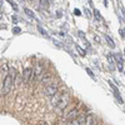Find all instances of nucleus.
I'll return each instance as SVG.
<instances>
[{
	"instance_id": "1",
	"label": "nucleus",
	"mask_w": 125,
	"mask_h": 125,
	"mask_svg": "<svg viewBox=\"0 0 125 125\" xmlns=\"http://www.w3.org/2000/svg\"><path fill=\"white\" fill-rule=\"evenodd\" d=\"M14 88V80L11 79L9 74L5 76L4 81H3V88H1V94L3 95H8V94L11 91V89Z\"/></svg>"
},
{
	"instance_id": "2",
	"label": "nucleus",
	"mask_w": 125,
	"mask_h": 125,
	"mask_svg": "<svg viewBox=\"0 0 125 125\" xmlns=\"http://www.w3.org/2000/svg\"><path fill=\"white\" fill-rule=\"evenodd\" d=\"M23 81L25 83V84H28V83L30 80H34L35 79V74H34V69L31 68H25L24 71H23Z\"/></svg>"
},
{
	"instance_id": "3",
	"label": "nucleus",
	"mask_w": 125,
	"mask_h": 125,
	"mask_svg": "<svg viewBox=\"0 0 125 125\" xmlns=\"http://www.w3.org/2000/svg\"><path fill=\"white\" fill-rule=\"evenodd\" d=\"M70 101V98H69V93H62L61 94V96L59 99V103H58V108L59 109H65L68 106V104Z\"/></svg>"
},
{
	"instance_id": "4",
	"label": "nucleus",
	"mask_w": 125,
	"mask_h": 125,
	"mask_svg": "<svg viewBox=\"0 0 125 125\" xmlns=\"http://www.w3.org/2000/svg\"><path fill=\"white\" fill-rule=\"evenodd\" d=\"M58 84H53V83H51V84H49V85H46V88H45V94L48 96H54L55 94L58 93Z\"/></svg>"
},
{
	"instance_id": "5",
	"label": "nucleus",
	"mask_w": 125,
	"mask_h": 125,
	"mask_svg": "<svg viewBox=\"0 0 125 125\" xmlns=\"http://www.w3.org/2000/svg\"><path fill=\"white\" fill-rule=\"evenodd\" d=\"M85 120H86V118L84 115H79L78 118L73 119V120H68V125H84Z\"/></svg>"
},
{
	"instance_id": "6",
	"label": "nucleus",
	"mask_w": 125,
	"mask_h": 125,
	"mask_svg": "<svg viewBox=\"0 0 125 125\" xmlns=\"http://www.w3.org/2000/svg\"><path fill=\"white\" fill-rule=\"evenodd\" d=\"M43 73H44V65H43V62L41 61H38V64L34 69V74H35V78H41L43 76Z\"/></svg>"
},
{
	"instance_id": "7",
	"label": "nucleus",
	"mask_w": 125,
	"mask_h": 125,
	"mask_svg": "<svg viewBox=\"0 0 125 125\" xmlns=\"http://www.w3.org/2000/svg\"><path fill=\"white\" fill-rule=\"evenodd\" d=\"M109 84H110V86H111V90H113V93H114V95H115V98L118 99V101H119V103H123V99H121V96H120V93H119V90L116 89V86L114 85L111 81H109Z\"/></svg>"
},
{
	"instance_id": "8",
	"label": "nucleus",
	"mask_w": 125,
	"mask_h": 125,
	"mask_svg": "<svg viewBox=\"0 0 125 125\" xmlns=\"http://www.w3.org/2000/svg\"><path fill=\"white\" fill-rule=\"evenodd\" d=\"M80 115V113L78 109H74V110H71L69 114H68V120H73V119H75Z\"/></svg>"
},
{
	"instance_id": "9",
	"label": "nucleus",
	"mask_w": 125,
	"mask_h": 125,
	"mask_svg": "<svg viewBox=\"0 0 125 125\" xmlns=\"http://www.w3.org/2000/svg\"><path fill=\"white\" fill-rule=\"evenodd\" d=\"M104 38H105V40L109 43V45L111 46V48H114L115 46V43H114V40H111V38L109 36V35H104Z\"/></svg>"
},
{
	"instance_id": "10",
	"label": "nucleus",
	"mask_w": 125,
	"mask_h": 125,
	"mask_svg": "<svg viewBox=\"0 0 125 125\" xmlns=\"http://www.w3.org/2000/svg\"><path fill=\"white\" fill-rule=\"evenodd\" d=\"M24 11H25V14H26L28 16H30V18H35V14H34L33 11H31V10H29L28 8H25V9H24Z\"/></svg>"
},
{
	"instance_id": "11",
	"label": "nucleus",
	"mask_w": 125,
	"mask_h": 125,
	"mask_svg": "<svg viewBox=\"0 0 125 125\" xmlns=\"http://www.w3.org/2000/svg\"><path fill=\"white\" fill-rule=\"evenodd\" d=\"M49 3H50L49 0H40V5H41V6H44L45 9L49 8Z\"/></svg>"
},
{
	"instance_id": "12",
	"label": "nucleus",
	"mask_w": 125,
	"mask_h": 125,
	"mask_svg": "<svg viewBox=\"0 0 125 125\" xmlns=\"http://www.w3.org/2000/svg\"><path fill=\"white\" fill-rule=\"evenodd\" d=\"M38 29H39V31H40V33L41 34H44L46 38H49V34L46 33V31H45V29H43V28H41V26H38Z\"/></svg>"
},
{
	"instance_id": "13",
	"label": "nucleus",
	"mask_w": 125,
	"mask_h": 125,
	"mask_svg": "<svg viewBox=\"0 0 125 125\" xmlns=\"http://www.w3.org/2000/svg\"><path fill=\"white\" fill-rule=\"evenodd\" d=\"M8 1L10 3V5H11V6H13V9L15 10V11H18V5H16V4H15L14 1H13V0H8Z\"/></svg>"
},
{
	"instance_id": "14",
	"label": "nucleus",
	"mask_w": 125,
	"mask_h": 125,
	"mask_svg": "<svg viewBox=\"0 0 125 125\" xmlns=\"http://www.w3.org/2000/svg\"><path fill=\"white\" fill-rule=\"evenodd\" d=\"M94 14H95V16H96L98 20H101V15H100V13L98 11V10H94Z\"/></svg>"
},
{
	"instance_id": "15",
	"label": "nucleus",
	"mask_w": 125,
	"mask_h": 125,
	"mask_svg": "<svg viewBox=\"0 0 125 125\" xmlns=\"http://www.w3.org/2000/svg\"><path fill=\"white\" fill-rule=\"evenodd\" d=\"M86 73H88V74H89L91 78H95V75H94V73H93V71H91L89 68H86Z\"/></svg>"
},
{
	"instance_id": "16",
	"label": "nucleus",
	"mask_w": 125,
	"mask_h": 125,
	"mask_svg": "<svg viewBox=\"0 0 125 125\" xmlns=\"http://www.w3.org/2000/svg\"><path fill=\"white\" fill-rule=\"evenodd\" d=\"M13 33H14V34H19V33H20V28L15 26V28L13 29Z\"/></svg>"
},
{
	"instance_id": "17",
	"label": "nucleus",
	"mask_w": 125,
	"mask_h": 125,
	"mask_svg": "<svg viewBox=\"0 0 125 125\" xmlns=\"http://www.w3.org/2000/svg\"><path fill=\"white\" fill-rule=\"evenodd\" d=\"M16 18H18V16H15V15L13 16V21H14V23H16V21H18V19H16Z\"/></svg>"
},
{
	"instance_id": "18",
	"label": "nucleus",
	"mask_w": 125,
	"mask_h": 125,
	"mask_svg": "<svg viewBox=\"0 0 125 125\" xmlns=\"http://www.w3.org/2000/svg\"><path fill=\"white\" fill-rule=\"evenodd\" d=\"M74 13H75V15H80V14H81V13L79 11V10H75V11H74Z\"/></svg>"
},
{
	"instance_id": "19",
	"label": "nucleus",
	"mask_w": 125,
	"mask_h": 125,
	"mask_svg": "<svg viewBox=\"0 0 125 125\" xmlns=\"http://www.w3.org/2000/svg\"><path fill=\"white\" fill-rule=\"evenodd\" d=\"M1 6H3V1L0 0V9H1Z\"/></svg>"
},
{
	"instance_id": "20",
	"label": "nucleus",
	"mask_w": 125,
	"mask_h": 125,
	"mask_svg": "<svg viewBox=\"0 0 125 125\" xmlns=\"http://www.w3.org/2000/svg\"><path fill=\"white\" fill-rule=\"evenodd\" d=\"M40 125H48V124L46 123H43V124H40Z\"/></svg>"
}]
</instances>
